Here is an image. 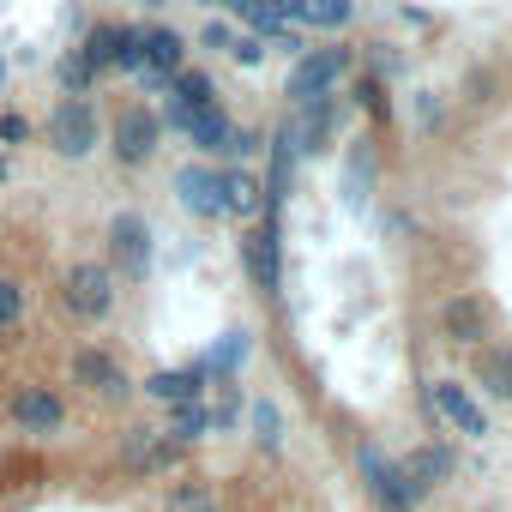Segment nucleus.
Masks as SVG:
<instances>
[{
    "label": "nucleus",
    "instance_id": "f257e3e1",
    "mask_svg": "<svg viewBox=\"0 0 512 512\" xmlns=\"http://www.w3.org/2000/svg\"><path fill=\"white\" fill-rule=\"evenodd\" d=\"M103 266L115 272V284H145L157 266V235L139 211H115L103 223Z\"/></svg>",
    "mask_w": 512,
    "mask_h": 512
},
{
    "label": "nucleus",
    "instance_id": "f03ea898",
    "mask_svg": "<svg viewBox=\"0 0 512 512\" xmlns=\"http://www.w3.org/2000/svg\"><path fill=\"white\" fill-rule=\"evenodd\" d=\"M115 302H121V284H115V272H109L103 260H73V266L61 272V314H67V320L97 326V320L115 314Z\"/></svg>",
    "mask_w": 512,
    "mask_h": 512
},
{
    "label": "nucleus",
    "instance_id": "7ed1b4c3",
    "mask_svg": "<svg viewBox=\"0 0 512 512\" xmlns=\"http://www.w3.org/2000/svg\"><path fill=\"white\" fill-rule=\"evenodd\" d=\"M43 139H49L55 157L85 163V157L103 145V115H97V103H91V97H61V103L49 109V121H43Z\"/></svg>",
    "mask_w": 512,
    "mask_h": 512
},
{
    "label": "nucleus",
    "instance_id": "20e7f679",
    "mask_svg": "<svg viewBox=\"0 0 512 512\" xmlns=\"http://www.w3.org/2000/svg\"><path fill=\"white\" fill-rule=\"evenodd\" d=\"M163 145V115L151 103H121V115L109 121V151L121 169H145Z\"/></svg>",
    "mask_w": 512,
    "mask_h": 512
},
{
    "label": "nucleus",
    "instance_id": "39448f33",
    "mask_svg": "<svg viewBox=\"0 0 512 512\" xmlns=\"http://www.w3.org/2000/svg\"><path fill=\"white\" fill-rule=\"evenodd\" d=\"M7 422H13L25 440H55V434L67 428V398H61L49 380H25V386H13V398H7Z\"/></svg>",
    "mask_w": 512,
    "mask_h": 512
},
{
    "label": "nucleus",
    "instance_id": "423d86ee",
    "mask_svg": "<svg viewBox=\"0 0 512 512\" xmlns=\"http://www.w3.org/2000/svg\"><path fill=\"white\" fill-rule=\"evenodd\" d=\"M356 470H362V488H368V500H374L380 512H416V506H422V494H416V482L404 476V464L386 458L380 446H362V452H356Z\"/></svg>",
    "mask_w": 512,
    "mask_h": 512
},
{
    "label": "nucleus",
    "instance_id": "0eeeda50",
    "mask_svg": "<svg viewBox=\"0 0 512 512\" xmlns=\"http://www.w3.org/2000/svg\"><path fill=\"white\" fill-rule=\"evenodd\" d=\"M344 73H350V49H302V55H296V67H290L284 97L302 109V103H314V97H332Z\"/></svg>",
    "mask_w": 512,
    "mask_h": 512
},
{
    "label": "nucleus",
    "instance_id": "6e6552de",
    "mask_svg": "<svg viewBox=\"0 0 512 512\" xmlns=\"http://www.w3.org/2000/svg\"><path fill=\"white\" fill-rule=\"evenodd\" d=\"M163 127L181 133L199 157H229V139H235V121L223 115V103H211V109H175V103H163Z\"/></svg>",
    "mask_w": 512,
    "mask_h": 512
},
{
    "label": "nucleus",
    "instance_id": "1a4fd4ad",
    "mask_svg": "<svg viewBox=\"0 0 512 512\" xmlns=\"http://www.w3.org/2000/svg\"><path fill=\"white\" fill-rule=\"evenodd\" d=\"M73 386H85L91 398H103V404H127L139 386H133V374L121 368V356H109L103 344H79L73 350Z\"/></svg>",
    "mask_w": 512,
    "mask_h": 512
},
{
    "label": "nucleus",
    "instance_id": "9d476101",
    "mask_svg": "<svg viewBox=\"0 0 512 512\" xmlns=\"http://www.w3.org/2000/svg\"><path fill=\"white\" fill-rule=\"evenodd\" d=\"M181 458H187V452H181L163 428H151V422H133V428L121 434V470L139 476V482H145V476H169Z\"/></svg>",
    "mask_w": 512,
    "mask_h": 512
},
{
    "label": "nucleus",
    "instance_id": "9b49d317",
    "mask_svg": "<svg viewBox=\"0 0 512 512\" xmlns=\"http://www.w3.org/2000/svg\"><path fill=\"white\" fill-rule=\"evenodd\" d=\"M278 217L284 211H260V229L241 235L247 278H253V290H266V296H278V284H284V272H278Z\"/></svg>",
    "mask_w": 512,
    "mask_h": 512
},
{
    "label": "nucleus",
    "instance_id": "f8f14e48",
    "mask_svg": "<svg viewBox=\"0 0 512 512\" xmlns=\"http://www.w3.org/2000/svg\"><path fill=\"white\" fill-rule=\"evenodd\" d=\"M139 43H145V67H139V79H145L151 91H169V79L187 67V37H181L175 25H145Z\"/></svg>",
    "mask_w": 512,
    "mask_h": 512
},
{
    "label": "nucleus",
    "instance_id": "ddd939ff",
    "mask_svg": "<svg viewBox=\"0 0 512 512\" xmlns=\"http://www.w3.org/2000/svg\"><path fill=\"white\" fill-rule=\"evenodd\" d=\"M434 320H440V338H446V344H458V350H482V338H488V302H482V296H470V290L446 296Z\"/></svg>",
    "mask_w": 512,
    "mask_h": 512
},
{
    "label": "nucleus",
    "instance_id": "4468645a",
    "mask_svg": "<svg viewBox=\"0 0 512 512\" xmlns=\"http://www.w3.org/2000/svg\"><path fill=\"white\" fill-rule=\"evenodd\" d=\"M175 199H181V211H193V217L217 223V217H223L217 163H181V169H175Z\"/></svg>",
    "mask_w": 512,
    "mask_h": 512
},
{
    "label": "nucleus",
    "instance_id": "2eb2a0df",
    "mask_svg": "<svg viewBox=\"0 0 512 512\" xmlns=\"http://www.w3.org/2000/svg\"><path fill=\"white\" fill-rule=\"evenodd\" d=\"M428 404H434L458 434H470V440H482V434H488V410L476 404V392H470V386H458V380H434V386H428Z\"/></svg>",
    "mask_w": 512,
    "mask_h": 512
},
{
    "label": "nucleus",
    "instance_id": "dca6fc26",
    "mask_svg": "<svg viewBox=\"0 0 512 512\" xmlns=\"http://www.w3.org/2000/svg\"><path fill=\"white\" fill-rule=\"evenodd\" d=\"M284 25H314V31H344L356 19V0H266Z\"/></svg>",
    "mask_w": 512,
    "mask_h": 512
},
{
    "label": "nucleus",
    "instance_id": "f3484780",
    "mask_svg": "<svg viewBox=\"0 0 512 512\" xmlns=\"http://www.w3.org/2000/svg\"><path fill=\"white\" fill-rule=\"evenodd\" d=\"M205 380H211L205 362H193V368H157V374H145V398H157L163 410L169 404H199Z\"/></svg>",
    "mask_w": 512,
    "mask_h": 512
},
{
    "label": "nucleus",
    "instance_id": "a211bd4d",
    "mask_svg": "<svg viewBox=\"0 0 512 512\" xmlns=\"http://www.w3.org/2000/svg\"><path fill=\"white\" fill-rule=\"evenodd\" d=\"M217 187H223V217H260L266 211V187L247 169H217Z\"/></svg>",
    "mask_w": 512,
    "mask_h": 512
},
{
    "label": "nucleus",
    "instance_id": "6ab92c4d",
    "mask_svg": "<svg viewBox=\"0 0 512 512\" xmlns=\"http://www.w3.org/2000/svg\"><path fill=\"white\" fill-rule=\"evenodd\" d=\"M476 386L500 404H512V344H482L476 350Z\"/></svg>",
    "mask_w": 512,
    "mask_h": 512
},
{
    "label": "nucleus",
    "instance_id": "aec40b11",
    "mask_svg": "<svg viewBox=\"0 0 512 512\" xmlns=\"http://www.w3.org/2000/svg\"><path fill=\"white\" fill-rule=\"evenodd\" d=\"M163 512H223V494L211 476H181V482H169Z\"/></svg>",
    "mask_w": 512,
    "mask_h": 512
},
{
    "label": "nucleus",
    "instance_id": "412c9836",
    "mask_svg": "<svg viewBox=\"0 0 512 512\" xmlns=\"http://www.w3.org/2000/svg\"><path fill=\"white\" fill-rule=\"evenodd\" d=\"M163 434L187 452V446H199L205 434H211V410L205 404H169V422H163Z\"/></svg>",
    "mask_w": 512,
    "mask_h": 512
},
{
    "label": "nucleus",
    "instance_id": "4be33fe9",
    "mask_svg": "<svg viewBox=\"0 0 512 512\" xmlns=\"http://www.w3.org/2000/svg\"><path fill=\"white\" fill-rule=\"evenodd\" d=\"M169 103H175V109H211V103H217V85H211V73H199V67H181V73L169 79Z\"/></svg>",
    "mask_w": 512,
    "mask_h": 512
},
{
    "label": "nucleus",
    "instance_id": "5701e85b",
    "mask_svg": "<svg viewBox=\"0 0 512 512\" xmlns=\"http://www.w3.org/2000/svg\"><path fill=\"white\" fill-rule=\"evenodd\" d=\"M404 464V476L416 482V494H428V488H440V476L452 470V452L446 446H422V452H410V458H398Z\"/></svg>",
    "mask_w": 512,
    "mask_h": 512
},
{
    "label": "nucleus",
    "instance_id": "b1692460",
    "mask_svg": "<svg viewBox=\"0 0 512 512\" xmlns=\"http://www.w3.org/2000/svg\"><path fill=\"white\" fill-rule=\"evenodd\" d=\"M25 314H31V290H25V278L0 272V332H19Z\"/></svg>",
    "mask_w": 512,
    "mask_h": 512
},
{
    "label": "nucleus",
    "instance_id": "393cba45",
    "mask_svg": "<svg viewBox=\"0 0 512 512\" xmlns=\"http://www.w3.org/2000/svg\"><path fill=\"white\" fill-rule=\"evenodd\" d=\"M55 79L67 85V97H91V85H97L103 73H97V67H91V61L79 55V43H73V49L61 55V67H55Z\"/></svg>",
    "mask_w": 512,
    "mask_h": 512
},
{
    "label": "nucleus",
    "instance_id": "a878e982",
    "mask_svg": "<svg viewBox=\"0 0 512 512\" xmlns=\"http://www.w3.org/2000/svg\"><path fill=\"white\" fill-rule=\"evenodd\" d=\"M139 67H145L139 25H115V67H109V73H139Z\"/></svg>",
    "mask_w": 512,
    "mask_h": 512
},
{
    "label": "nucleus",
    "instance_id": "bb28decb",
    "mask_svg": "<svg viewBox=\"0 0 512 512\" xmlns=\"http://www.w3.org/2000/svg\"><path fill=\"white\" fill-rule=\"evenodd\" d=\"M253 440H260L266 452H278V446H284V416H278V404H266V398L253 404Z\"/></svg>",
    "mask_w": 512,
    "mask_h": 512
},
{
    "label": "nucleus",
    "instance_id": "cd10ccee",
    "mask_svg": "<svg viewBox=\"0 0 512 512\" xmlns=\"http://www.w3.org/2000/svg\"><path fill=\"white\" fill-rule=\"evenodd\" d=\"M241 356H247V332H229V338H223V350H211V356H205V368H217V374L229 380V368H235Z\"/></svg>",
    "mask_w": 512,
    "mask_h": 512
},
{
    "label": "nucleus",
    "instance_id": "c85d7f7f",
    "mask_svg": "<svg viewBox=\"0 0 512 512\" xmlns=\"http://www.w3.org/2000/svg\"><path fill=\"white\" fill-rule=\"evenodd\" d=\"M229 61H241V67H260V61H266V43L253 37V31H235V43H229Z\"/></svg>",
    "mask_w": 512,
    "mask_h": 512
},
{
    "label": "nucleus",
    "instance_id": "c756f323",
    "mask_svg": "<svg viewBox=\"0 0 512 512\" xmlns=\"http://www.w3.org/2000/svg\"><path fill=\"white\" fill-rule=\"evenodd\" d=\"M199 43H205V49H217V55H229V43H235V31H229L223 19H211V25L199 31Z\"/></svg>",
    "mask_w": 512,
    "mask_h": 512
},
{
    "label": "nucleus",
    "instance_id": "7c9ffc66",
    "mask_svg": "<svg viewBox=\"0 0 512 512\" xmlns=\"http://www.w3.org/2000/svg\"><path fill=\"white\" fill-rule=\"evenodd\" d=\"M31 139V121L25 115H0V145H25Z\"/></svg>",
    "mask_w": 512,
    "mask_h": 512
},
{
    "label": "nucleus",
    "instance_id": "2f4dec72",
    "mask_svg": "<svg viewBox=\"0 0 512 512\" xmlns=\"http://www.w3.org/2000/svg\"><path fill=\"white\" fill-rule=\"evenodd\" d=\"M0 85H7V55H0Z\"/></svg>",
    "mask_w": 512,
    "mask_h": 512
},
{
    "label": "nucleus",
    "instance_id": "473e14b6",
    "mask_svg": "<svg viewBox=\"0 0 512 512\" xmlns=\"http://www.w3.org/2000/svg\"><path fill=\"white\" fill-rule=\"evenodd\" d=\"M145 7H169V0H145Z\"/></svg>",
    "mask_w": 512,
    "mask_h": 512
}]
</instances>
